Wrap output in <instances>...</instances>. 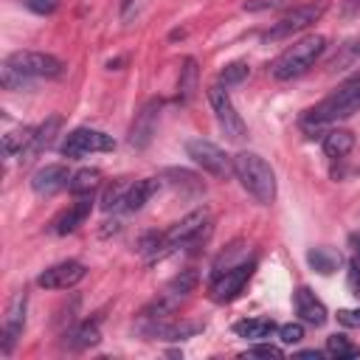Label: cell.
Masks as SVG:
<instances>
[{
    "mask_svg": "<svg viewBox=\"0 0 360 360\" xmlns=\"http://www.w3.org/2000/svg\"><path fill=\"white\" fill-rule=\"evenodd\" d=\"M127 183H112L104 188L101 194V208L104 211H115V208H124V197H127Z\"/></svg>",
    "mask_w": 360,
    "mask_h": 360,
    "instance_id": "cell-30",
    "label": "cell"
},
{
    "mask_svg": "<svg viewBox=\"0 0 360 360\" xmlns=\"http://www.w3.org/2000/svg\"><path fill=\"white\" fill-rule=\"evenodd\" d=\"M326 354L338 357V360H352V357H360V346H354L343 335H329L326 338Z\"/></svg>",
    "mask_w": 360,
    "mask_h": 360,
    "instance_id": "cell-27",
    "label": "cell"
},
{
    "mask_svg": "<svg viewBox=\"0 0 360 360\" xmlns=\"http://www.w3.org/2000/svg\"><path fill=\"white\" fill-rule=\"evenodd\" d=\"M31 138H34V129H31V127H17V129L6 132V135H3V152H6V158L22 155V152L28 149Z\"/></svg>",
    "mask_w": 360,
    "mask_h": 360,
    "instance_id": "cell-26",
    "label": "cell"
},
{
    "mask_svg": "<svg viewBox=\"0 0 360 360\" xmlns=\"http://www.w3.org/2000/svg\"><path fill=\"white\" fill-rule=\"evenodd\" d=\"M292 304H295V315H298L304 323H309V326H323L326 318H329L323 301H321L309 287H298L295 295H292Z\"/></svg>",
    "mask_w": 360,
    "mask_h": 360,
    "instance_id": "cell-17",
    "label": "cell"
},
{
    "mask_svg": "<svg viewBox=\"0 0 360 360\" xmlns=\"http://www.w3.org/2000/svg\"><path fill=\"white\" fill-rule=\"evenodd\" d=\"M158 118H160V98H149L129 127V143L135 149H143L152 141V135L158 129Z\"/></svg>",
    "mask_w": 360,
    "mask_h": 360,
    "instance_id": "cell-14",
    "label": "cell"
},
{
    "mask_svg": "<svg viewBox=\"0 0 360 360\" xmlns=\"http://www.w3.org/2000/svg\"><path fill=\"white\" fill-rule=\"evenodd\" d=\"M59 127H62V118L59 115H51L45 124H39L37 129H34V138H31V143H28V149L22 152V163H31L34 158H39L51 143H53V138L59 135Z\"/></svg>",
    "mask_w": 360,
    "mask_h": 360,
    "instance_id": "cell-18",
    "label": "cell"
},
{
    "mask_svg": "<svg viewBox=\"0 0 360 360\" xmlns=\"http://www.w3.org/2000/svg\"><path fill=\"white\" fill-rule=\"evenodd\" d=\"M186 152H188V158L197 163V166H202V172H208V174H214V177H219V180H228L231 174H233V158H228L217 143H211V141H202V138H191V141H186Z\"/></svg>",
    "mask_w": 360,
    "mask_h": 360,
    "instance_id": "cell-8",
    "label": "cell"
},
{
    "mask_svg": "<svg viewBox=\"0 0 360 360\" xmlns=\"http://www.w3.org/2000/svg\"><path fill=\"white\" fill-rule=\"evenodd\" d=\"M248 73H250L248 62H228V65L219 70V84H225V87L239 84V82H245V79H248Z\"/></svg>",
    "mask_w": 360,
    "mask_h": 360,
    "instance_id": "cell-29",
    "label": "cell"
},
{
    "mask_svg": "<svg viewBox=\"0 0 360 360\" xmlns=\"http://www.w3.org/2000/svg\"><path fill=\"white\" fill-rule=\"evenodd\" d=\"M248 354H253V357H281V349L270 346V343H259V346H250Z\"/></svg>",
    "mask_w": 360,
    "mask_h": 360,
    "instance_id": "cell-35",
    "label": "cell"
},
{
    "mask_svg": "<svg viewBox=\"0 0 360 360\" xmlns=\"http://www.w3.org/2000/svg\"><path fill=\"white\" fill-rule=\"evenodd\" d=\"M158 188H160L158 177H143V180L129 183L127 197H124V211H141V208L155 197V191H158Z\"/></svg>",
    "mask_w": 360,
    "mask_h": 360,
    "instance_id": "cell-19",
    "label": "cell"
},
{
    "mask_svg": "<svg viewBox=\"0 0 360 360\" xmlns=\"http://www.w3.org/2000/svg\"><path fill=\"white\" fill-rule=\"evenodd\" d=\"M253 267H256V262H239V264H233V267H228V270H222V273H214L211 298H214L217 304L233 301V298L245 290L248 278L253 276Z\"/></svg>",
    "mask_w": 360,
    "mask_h": 360,
    "instance_id": "cell-11",
    "label": "cell"
},
{
    "mask_svg": "<svg viewBox=\"0 0 360 360\" xmlns=\"http://www.w3.org/2000/svg\"><path fill=\"white\" fill-rule=\"evenodd\" d=\"M233 174L256 202L270 205L276 200V174H273V166L262 155L236 152L233 155Z\"/></svg>",
    "mask_w": 360,
    "mask_h": 360,
    "instance_id": "cell-2",
    "label": "cell"
},
{
    "mask_svg": "<svg viewBox=\"0 0 360 360\" xmlns=\"http://www.w3.org/2000/svg\"><path fill=\"white\" fill-rule=\"evenodd\" d=\"M208 228V211L205 208H197L191 214H186L180 222H174L166 233H163V248H160V259L183 245H191L202 231Z\"/></svg>",
    "mask_w": 360,
    "mask_h": 360,
    "instance_id": "cell-10",
    "label": "cell"
},
{
    "mask_svg": "<svg viewBox=\"0 0 360 360\" xmlns=\"http://www.w3.org/2000/svg\"><path fill=\"white\" fill-rule=\"evenodd\" d=\"M360 14V0H343V17H357Z\"/></svg>",
    "mask_w": 360,
    "mask_h": 360,
    "instance_id": "cell-37",
    "label": "cell"
},
{
    "mask_svg": "<svg viewBox=\"0 0 360 360\" xmlns=\"http://www.w3.org/2000/svg\"><path fill=\"white\" fill-rule=\"evenodd\" d=\"M6 65L22 73L25 79H56L65 70V65L45 51H14L6 56Z\"/></svg>",
    "mask_w": 360,
    "mask_h": 360,
    "instance_id": "cell-7",
    "label": "cell"
},
{
    "mask_svg": "<svg viewBox=\"0 0 360 360\" xmlns=\"http://www.w3.org/2000/svg\"><path fill=\"white\" fill-rule=\"evenodd\" d=\"M326 352H321V349H304V352H298L295 357H312V360H321Z\"/></svg>",
    "mask_w": 360,
    "mask_h": 360,
    "instance_id": "cell-39",
    "label": "cell"
},
{
    "mask_svg": "<svg viewBox=\"0 0 360 360\" xmlns=\"http://www.w3.org/2000/svg\"><path fill=\"white\" fill-rule=\"evenodd\" d=\"M22 6L28 11H34V14H53L59 0H22Z\"/></svg>",
    "mask_w": 360,
    "mask_h": 360,
    "instance_id": "cell-33",
    "label": "cell"
},
{
    "mask_svg": "<svg viewBox=\"0 0 360 360\" xmlns=\"http://www.w3.org/2000/svg\"><path fill=\"white\" fill-rule=\"evenodd\" d=\"M0 82H3L6 90H22L28 84V79L22 73H17L14 68H8L6 62H3V70H0Z\"/></svg>",
    "mask_w": 360,
    "mask_h": 360,
    "instance_id": "cell-31",
    "label": "cell"
},
{
    "mask_svg": "<svg viewBox=\"0 0 360 360\" xmlns=\"http://www.w3.org/2000/svg\"><path fill=\"white\" fill-rule=\"evenodd\" d=\"M25 307H28V295H25V290H17V292L8 298L6 318H3V338H0V352H3V354H11L14 343H17L20 335H22V326H25Z\"/></svg>",
    "mask_w": 360,
    "mask_h": 360,
    "instance_id": "cell-12",
    "label": "cell"
},
{
    "mask_svg": "<svg viewBox=\"0 0 360 360\" xmlns=\"http://www.w3.org/2000/svg\"><path fill=\"white\" fill-rule=\"evenodd\" d=\"M278 338H281L284 343H298V340L304 338V326H301V323H284V326L278 329Z\"/></svg>",
    "mask_w": 360,
    "mask_h": 360,
    "instance_id": "cell-34",
    "label": "cell"
},
{
    "mask_svg": "<svg viewBox=\"0 0 360 360\" xmlns=\"http://www.w3.org/2000/svg\"><path fill=\"white\" fill-rule=\"evenodd\" d=\"M349 248H352V253L360 259V231H352V233H349Z\"/></svg>",
    "mask_w": 360,
    "mask_h": 360,
    "instance_id": "cell-38",
    "label": "cell"
},
{
    "mask_svg": "<svg viewBox=\"0 0 360 360\" xmlns=\"http://www.w3.org/2000/svg\"><path fill=\"white\" fill-rule=\"evenodd\" d=\"M354 112H360V76H352L338 90H332L323 101L309 107L304 112V118H301V127L307 132H315L321 127H329V124H338L343 118H352Z\"/></svg>",
    "mask_w": 360,
    "mask_h": 360,
    "instance_id": "cell-1",
    "label": "cell"
},
{
    "mask_svg": "<svg viewBox=\"0 0 360 360\" xmlns=\"http://www.w3.org/2000/svg\"><path fill=\"white\" fill-rule=\"evenodd\" d=\"M68 183H70V172L65 163H48L31 174V188L39 197H51V194L68 188Z\"/></svg>",
    "mask_w": 360,
    "mask_h": 360,
    "instance_id": "cell-15",
    "label": "cell"
},
{
    "mask_svg": "<svg viewBox=\"0 0 360 360\" xmlns=\"http://www.w3.org/2000/svg\"><path fill=\"white\" fill-rule=\"evenodd\" d=\"M90 208H93V194H84V197H76V202L65 211H59L51 222V231L65 236V233H73L87 217H90Z\"/></svg>",
    "mask_w": 360,
    "mask_h": 360,
    "instance_id": "cell-16",
    "label": "cell"
},
{
    "mask_svg": "<svg viewBox=\"0 0 360 360\" xmlns=\"http://www.w3.org/2000/svg\"><path fill=\"white\" fill-rule=\"evenodd\" d=\"M101 340V335H98V323L96 321H84V323H79L70 335H68V346L70 349H90V346H96Z\"/></svg>",
    "mask_w": 360,
    "mask_h": 360,
    "instance_id": "cell-25",
    "label": "cell"
},
{
    "mask_svg": "<svg viewBox=\"0 0 360 360\" xmlns=\"http://www.w3.org/2000/svg\"><path fill=\"white\" fill-rule=\"evenodd\" d=\"M307 262H309V267L318 270L321 276H329V273H335V270L340 267V253L332 250V248H312V250L307 253Z\"/></svg>",
    "mask_w": 360,
    "mask_h": 360,
    "instance_id": "cell-23",
    "label": "cell"
},
{
    "mask_svg": "<svg viewBox=\"0 0 360 360\" xmlns=\"http://www.w3.org/2000/svg\"><path fill=\"white\" fill-rule=\"evenodd\" d=\"M338 321L343 326H360V309H340L338 312Z\"/></svg>",
    "mask_w": 360,
    "mask_h": 360,
    "instance_id": "cell-36",
    "label": "cell"
},
{
    "mask_svg": "<svg viewBox=\"0 0 360 360\" xmlns=\"http://www.w3.org/2000/svg\"><path fill=\"white\" fill-rule=\"evenodd\" d=\"M112 146H115L112 135H107L101 129H90V127H76L73 132L65 135L62 155L65 158H84L93 152H110Z\"/></svg>",
    "mask_w": 360,
    "mask_h": 360,
    "instance_id": "cell-9",
    "label": "cell"
},
{
    "mask_svg": "<svg viewBox=\"0 0 360 360\" xmlns=\"http://www.w3.org/2000/svg\"><path fill=\"white\" fill-rule=\"evenodd\" d=\"M84 276H87V267L82 262H76V259H68V262H59V264H51L48 270H42L37 284L45 287V290H70Z\"/></svg>",
    "mask_w": 360,
    "mask_h": 360,
    "instance_id": "cell-13",
    "label": "cell"
},
{
    "mask_svg": "<svg viewBox=\"0 0 360 360\" xmlns=\"http://www.w3.org/2000/svg\"><path fill=\"white\" fill-rule=\"evenodd\" d=\"M276 329V323L270 318H245V321H236L233 323V332L245 340H262V338H270V332Z\"/></svg>",
    "mask_w": 360,
    "mask_h": 360,
    "instance_id": "cell-20",
    "label": "cell"
},
{
    "mask_svg": "<svg viewBox=\"0 0 360 360\" xmlns=\"http://www.w3.org/2000/svg\"><path fill=\"white\" fill-rule=\"evenodd\" d=\"M208 101H211V110H214V115H217V124H219L222 135H225L228 141H233V143H242V141L248 138V127H245L242 115L236 112V107H233L228 90H225L222 84H211V87H208Z\"/></svg>",
    "mask_w": 360,
    "mask_h": 360,
    "instance_id": "cell-6",
    "label": "cell"
},
{
    "mask_svg": "<svg viewBox=\"0 0 360 360\" xmlns=\"http://www.w3.org/2000/svg\"><path fill=\"white\" fill-rule=\"evenodd\" d=\"M354 146V135L349 129H329L323 135V152L329 158H346Z\"/></svg>",
    "mask_w": 360,
    "mask_h": 360,
    "instance_id": "cell-21",
    "label": "cell"
},
{
    "mask_svg": "<svg viewBox=\"0 0 360 360\" xmlns=\"http://www.w3.org/2000/svg\"><path fill=\"white\" fill-rule=\"evenodd\" d=\"M326 11V0H315V3H304V6H295L290 8L284 17H278L267 31H264V39H287L304 28H309L312 22H318Z\"/></svg>",
    "mask_w": 360,
    "mask_h": 360,
    "instance_id": "cell-5",
    "label": "cell"
},
{
    "mask_svg": "<svg viewBox=\"0 0 360 360\" xmlns=\"http://www.w3.org/2000/svg\"><path fill=\"white\" fill-rule=\"evenodd\" d=\"M357 56H360V37H354L349 42V59H357Z\"/></svg>",
    "mask_w": 360,
    "mask_h": 360,
    "instance_id": "cell-40",
    "label": "cell"
},
{
    "mask_svg": "<svg viewBox=\"0 0 360 360\" xmlns=\"http://www.w3.org/2000/svg\"><path fill=\"white\" fill-rule=\"evenodd\" d=\"M326 51V37L321 34H309L298 42H292L273 65H270V76L278 79V82H290V79H298L301 73H307Z\"/></svg>",
    "mask_w": 360,
    "mask_h": 360,
    "instance_id": "cell-3",
    "label": "cell"
},
{
    "mask_svg": "<svg viewBox=\"0 0 360 360\" xmlns=\"http://www.w3.org/2000/svg\"><path fill=\"white\" fill-rule=\"evenodd\" d=\"M197 287V276L191 273V270H183L180 276H174L166 287H163V292H158V298L141 312L146 321H163V318H169L177 307H180V301H186V295L191 292Z\"/></svg>",
    "mask_w": 360,
    "mask_h": 360,
    "instance_id": "cell-4",
    "label": "cell"
},
{
    "mask_svg": "<svg viewBox=\"0 0 360 360\" xmlns=\"http://www.w3.org/2000/svg\"><path fill=\"white\" fill-rule=\"evenodd\" d=\"M177 90H180V98L188 101L197 90V62L194 59H186L183 68H180V82H177Z\"/></svg>",
    "mask_w": 360,
    "mask_h": 360,
    "instance_id": "cell-28",
    "label": "cell"
},
{
    "mask_svg": "<svg viewBox=\"0 0 360 360\" xmlns=\"http://www.w3.org/2000/svg\"><path fill=\"white\" fill-rule=\"evenodd\" d=\"M101 183V172L98 169H79L76 174H70V183H68V191L73 197H84V194H93Z\"/></svg>",
    "mask_w": 360,
    "mask_h": 360,
    "instance_id": "cell-22",
    "label": "cell"
},
{
    "mask_svg": "<svg viewBox=\"0 0 360 360\" xmlns=\"http://www.w3.org/2000/svg\"><path fill=\"white\" fill-rule=\"evenodd\" d=\"M200 329H202L200 323H183V321L180 323H166V318L152 323V335H158L163 340H183V338H191Z\"/></svg>",
    "mask_w": 360,
    "mask_h": 360,
    "instance_id": "cell-24",
    "label": "cell"
},
{
    "mask_svg": "<svg viewBox=\"0 0 360 360\" xmlns=\"http://www.w3.org/2000/svg\"><path fill=\"white\" fill-rule=\"evenodd\" d=\"M346 284H349V292H352V295H360V259H357V256L349 262Z\"/></svg>",
    "mask_w": 360,
    "mask_h": 360,
    "instance_id": "cell-32",
    "label": "cell"
}]
</instances>
